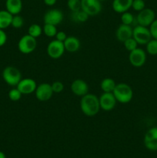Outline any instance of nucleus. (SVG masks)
Segmentation results:
<instances>
[{
	"label": "nucleus",
	"instance_id": "nucleus-20",
	"mask_svg": "<svg viewBox=\"0 0 157 158\" xmlns=\"http://www.w3.org/2000/svg\"><path fill=\"white\" fill-rule=\"evenodd\" d=\"M13 15L7 10H0V29H5L9 27L12 23Z\"/></svg>",
	"mask_w": 157,
	"mask_h": 158
},
{
	"label": "nucleus",
	"instance_id": "nucleus-12",
	"mask_svg": "<svg viewBox=\"0 0 157 158\" xmlns=\"http://www.w3.org/2000/svg\"><path fill=\"white\" fill-rule=\"evenodd\" d=\"M143 143L149 151H157V127H151L146 131Z\"/></svg>",
	"mask_w": 157,
	"mask_h": 158
},
{
	"label": "nucleus",
	"instance_id": "nucleus-36",
	"mask_svg": "<svg viewBox=\"0 0 157 158\" xmlns=\"http://www.w3.org/2000/svg\"><path fill=\"white\" fill-rule=\"evenodd\" d=\"M45 5L47 6H53L56 3L57 0H43Z\"/></svg>",
	"mask_w": 157,
	"mask_h": 158
},
{
	"label": "nucleus",
	"instance_id": "nucleus-4",
	"mask_svg": "<svg viewBox=\"0 0 157 158\" xmlns=\"http://www.w3.org/2000/svg\"><path fill=\"white\" fill-rule=\"evenodd\" d=\"M37 47L36 39L29 34L20 38L18 43V49L22 54H30L35 50Z\"/></svg>",
	"mask_w": 157,
	"mask_h": 158
},
{
	"label": "nucleus",
	"instance_id": "nucleus-10",
	"mask_svg": "<svg viewBox=\"0 0 157 158\" xmlns=\"http://www.w3.org/2000/svg\"><path fill=\"white\" fill-rule=\"evenodd\" d=\"M53 94L52 86L47 83H40L39 85H37L36 89L35 91L36 99L42 102L48 101L50 100Z\"/></svg>",
	"mask_w": 157,
	"mask_h": 158
},
{
	"label": "nucleus",
	"instance_id": "nucleus-35",
	"mask_svg": "<svg viewBox=\"0 0 157 158\" xmlns=\"http://www.w3.org/2000/svg\"><path fill=\"white\" fill-rule=\"evenodd\" d=\"M55 37V40H58V41L60 42H62L63 43V42L66 40V38H67V35H66V32H63V31H58Z\"/></svg>",
	"mask_w": 157,
	"mask_h": 158
},
{
	"label": "nucleus",
	"instance_id": "nucleus-5",
	"mask_svg": "<svg viewBox=\"0 0 157 158\" xmlns=\"http://www.w3.org/2000/svg\"><path fill=\"white\" fill-rule=\"evenodd\" d=\"M132 38L139 45H146L149 40H152L149 28L139 25H137L133 28Z\"/></svg>",
	"mask_w": 157,
	"mask_h": 158
},
{
	"label": "nucleus",
	"instance_id": "nucleus-34",
	"mask_svg": "<svg viewBox=\"0 0 157 158\" xmlns=\"http://www.w3.org/2000/svg\"><path fill=\"white\" fill-rule=\"evenodd\" d=\"M7 42V35L4 29H0V47L4 46Z\"/></svg>",
	"mask_w": 157,
	"mask_h": 158
},
{
	"label": "nucleus",
	"instance_id": "nucleus-14",
	"mask_svg": "<svg viewBox=\"0 0 157 158\" xmlns=\"http://www.w3.org/2000/svg\"><path fill=\"white\" fill-rule=\"evenodd\" d=\"M16 87L22 93V95H28V94L35 93L37 87V83L33 79L24 78L20 80Z\"/></svg>",
	"mask_w": 157,
	"mask_h": 158
},
{
	"label": "nucleus",
	"instance_id": "nucleus-15",
	"mask_svg": "<svg viewBox=\"0 0 157 158\" xmlns=\"http://www.w3.org/2000/svg\"><path fill=\"white\" fill-rule=\"evenodd\" d=\"M70 89L75 96L82 97L89 94V85L85 80L76 79L71 83Z\"/></svg>",
	"mask_w": 157,
	"mask_h": 158
},
{
	"label": "nucleus",
	"instance_id": "nucleus-17",
	"mask_svg": "<svg viewBox=\"0 0 157 158\" xmlns=\"http://www.w3.org/2000/svg\"><path fill=\"white\" fill-rule=\"evenodd\" d=\"M133 0H113L112 3V9L115 12L122 14L129 11L132 8Z\"/></svg>",
	"mask_w": 157,
	"mask_h": 158
},
{
	"label": "nucleus",
	"instance_id": "nucleus-33",
	"mask_svg": "<svg viewBox=\"0 0 157 158\" xmlns=\"http://www.w3.org/2000/svg\"><path fill=\"white\" fill-rule=\"evenodd\" d=\"M149 32H150L152 39L157 40V19H155L149 26Z\"/></svg>",
	"mask_w": 157,
	"mask_h": 158
},
{
	"label": "nucleus",
	"instance_id": "nucleus-7",
	"mask_svg": "<svg viewBox=\"0 0 157 158\" xmlns=\"http://www.w3.org/2000/svg\"><path fill=\"white\" fill-rule=\"evenodd\" d=\"M147 56L146 51L141 48H138L129 52V60L130 64L135 68L142 67L146 63Z\"/></svg>",
	"mask_w": 157,
	"mask_h": 158
},
{
	"label": "nucleus",
	"instance_id": "nucleus-27",
	"mask_svg": "<svg viewBox=\"0 0 157 158\" xmlns=\"http://www.w3.org/2000/svg\"><path fill=\"white\" fill-rule=\"evenodd\" d=\"M8 96H9V100H12V101L15 102V101H18V100L22 98V93L18 90V88L15 87V88H12V89H11L10 90H9Z\"/></svg>",
	"mask_w": 157,
	"mask_h": 158
},
{
	"label": "nucleus",
	"instance_id": "nucleus-9",
	"mask_svg": "<svg viewBox=\"0 0 157 158\" xmlns=\"http://www.w3.org/2000/svg\"><path fill=\"white\" fill-rule=\"evenodd\" d=\"M155 19V12L152 9H149V8H145L144 9L139 12L136 19H135L138 25L146 26V27H149Z\"/></svg>",
	"mask_w": 157,
	"mask_h": 158
},
{
	"label": "nucleus",
	"instance_id": "nucleus-29",
	"mask_svg": "<svg viewBox=\"0 0 157 158\" xmlns=\"http://www.w3.org/2000/svg\"><path fill=\"white\" fill-rule=\"evenodd\" d=\"M67 6L72 12H77L81 9V0H68Z\"/></svg>",
	"mask_w": 157,
	"mask_h": 158
},
{
	"label": "nucleus",
	"instance_id": "nucleus-8",
	"mask_svg": "<svg viewBox=\"0 0 157 158\" xmlns=\"http://www.w3.org/2000/svg\"><path fill=\"white\" fill-rule=\"evenodd\" d=\"M65 49L64 44L62 42H60L57 40H52L50 43L48 44L47 49H46V52H47L48 56L50 58L56 60V59H59L60 57L62 56L64 54Z\"/></svg>",
	"mask_w": 157,
	"mask_h": 158
},
{
	"label": "nucleus",
	"instance_id": "nucleus-21",
	"mask_svg": "<svg viewBox=\"0 0 157 158\" xmlns=\"http://www.w3.org/2000/svg\"><path fill=\"white\" fill-rule=\"evenodd\" d=\"M117 83L112 78H105L100 83V88L103 93H112Z\"/></svg>",
	"mask_w": 157,
	"mask_h": 158
},
{
	"label": "nucleus",
	"instance_id": "nucleus-2",
	"mask_svg": "<svg viewBox=\"0 0 157 158\" xmlns=\"http://www.w3.org/2000/svg\"><path fill=\"white\" fill-rule=\"evenodd\" d=\"M112 94L115 97L116 101L123 104L129 103L133 97V91L132 87L125 83H117Z\"/></svg>",
	"mask_w": 157,
	"mask_h": 158
},
{
	"label": "nucleus",
	"instance_id": "nucleus-23",
	"mask_svg": "<svg viewBox=\"0 0 157 158\" xmlns=\"http://www.w3.org/2000/svg\"><path fill=\"white\" fill-rule=\"evenodd\" d=\"M42 33V27L38 24H32L28 29V34L35 39L39 37Z\"/></svg>",
	"mask_w": 157,
	"mask_h": 158
},
{
	"label": "nucleus",
	"instance_id": "nucleus-37",
	"mask_svg": "<svg viewBox=\"0 0 157 158\" xmlns=\"http://www.w3.org/2000/svg\"><path fill=\"white\" fill-rule=\"evenodd\" d=\"M0 158H6V154H5L2 151H0Z\"/></svg>",
	"mask_w": 157,
	"mask_h": 158
},
{
	"label": "nucleus",
	"instance_id": "nucleus-6",
	"mask_svg": "<svg viewBox=\"0 0 157 158\" xmlns=\"http://www.w3.org/2000/svg\"><path fill=\"white\" fill-rule=\"evenodd\" d=\"M102 9V2L99 0H81V9L89 16L98 15Z\"/></svg>",
	"mask_w": 157,
	"mask_h": 158
},
{
	"label": "nucleus",
	"instance_id": "nucleus-1",
	"mask_svg": "<svg viewBox=\"0 0 157 158\" xmlns=\"http://www.w3.org/2000/svg\"><path fill=\"white\" fill-rule=\"evenodd\" d=\"M80 109L83 114L87 117H95L101 109L99 97L92 94H87L82 97L80 100Z\"/></svg>",
	"mask_w": 157,
	"mask_h": 158
},
{
	"label": "nucleus",
	"instance_id": "nucleus-32",
	"mask_svg": "<svg viewBox=\"0 0 157 158\" xmlns=\"http://www.w3.org/2000/svg\"><path fill=\"white\" fill-rule=\"evenodd\" d=\"M54 94H60L64 89V84L60 81H55L51 84Z\"/></svg>",
	"mask_w": 157,
	"mask_h": 158
},
{
	"label": "nucleus",
	"instance_id": "nucleus-24",
	"mask_svg": "<svg viewBox=\"0 0 157 158\" xmlns=\"http://www.w3.org/2000/svg\"><path fill=\"white\" fill-rule=\"evenodd\" d=\"M42 32L45 35L49 38H53L57 33L56 26L52 24H44L42 27Z\"/></svg>",
	"mask_w": 157,
	"mask_h": 158
},
{
	"label": "nucleus",
	"instance_id": "nucleus-38",
	"mask_svg": "<svg viewBox=\"0 0 157 158\" xmlns=\"http://www.w3.org/2000/svg\"><path fill=\"white\" fill-rule=\"evenodd\" d=\"M99 1H101V2H103V1H106V0H99Z\"/></svg>",
	"mask_w": 157,
	"mask_h": 158
},
{
	"label": "nucleus",
	"instance_id": "nucleus-19",
	"mask_svg": "<svg viewBox=\"0 0 157 158\" xmlns=\"http://www.w3.org/2000/svg\"><path fill=\"white\" fill-rule=\"evenodd\" d=\"M22 0H6V9L12 15H18L22 10Z\"/></svg>",
	"mask_w": 157,
	"mask_h": 158
},
{
	"label": "nucleus",
	"instance_id": "nucleus-18",
	"mask_svg": "<svg viewBox=\"0 0 157 158\" xmlns=\"http://www.w3.org/2000/svg\"><path fill=\"white\" fill-rule=\"evenodd\" d=\"M66 51L69 52H75L80 49L81 43L79 40L75 36H67L66 40L63 42Z\"/></svg>",
	"mask_w": 157,
	"mask_h": 158
},
{
	"label": "nucleus",
	"instance_id": "nucleus-25",
	"mask_svg": "<svg viewBox=\"0 0 157 158\" xmlns=\"http://www.w3.org/2000/svg\"><path fill=\"white\" fill-rule=\"evenodd\" d=\"M146 46V52L151 56L157 55V40L152 39L148 42Z\"/></svg>",
	"mask_w": 157,
	"mask_h": 158
},
{
	"label": "nucleus",
	"instance_id": "nucleus-22",
	"mask_svg": "<svg viewBox=\"0 0 157 158\" xmlns=\"http://www.w3.org/2000/svg\"><path fill=\"white\" fill-rule=\"evenodd\" d=\"M89 15L87 13L83 11L82 9L77 11V12H72L71 15V19L73 22L76 23H83L86 22L89 19Z\"/></svg>",
	"mask_w": 157,
	"mask_h": 158
},
{
	"label": "nucleus",
	"instance_id": "nucleus-30",
	"mask_svg": "<svg viewBox=\"0 0 157 158\" xmlns=\"http://www.w3.org/2000/svg\"><path fill=\"white\" fill-rule=\"evenodd\" d=\"M23 25H24V19L21 15H19V14L12 16V23H11V26L12 27L15 29H19V28L22 27Z\"/></svg>",
	"mask_w": 157,
	"mask_h": 158
},
{
	"label": "nucleus",
	"instance_id": "nucleus-11",
	"mask_svg": "<svg viewBox=\"0 0 157 158\" xmlns=\"http://www.w3.org/2000/svg\"><path fill=\"white\" fill-rule=\"evenodd\" d=\"M64 15L60 9H51L45 13L43 17L44 24H52L54 26H58L62 22Z\"/></svg>",
	"mask_w": 157,
	"mask_h": 158
},
{
	"label": "nucleus",
	"instance_id": "nucleus-16",
	"mask_svg": "<svg viewBox=\"0 0 157 158\" xmlns=\"http://www.w3.org/2000/svg\"><path fill=\"white\" fill-rule=\"evenodd\" d=\"M132 31L133 28L129 25H125L122 23L116 29L115 36L117 40L120 43H124L126 40L132 37Z\"/></svg>",
	"mask_w": 157,
	"mask_h": 158
},
{
	"label": "nucleus",
	"instance_id": "nucleus-26",
	"mask_svg": "<svg viewBox=\"0 0 157 158\" xmlns=\"http://www.w3.org/2000/svg\"><path fill=\"white\" fill-rule=\"evenodd\" d=\"M121 15V21L123 24L131 26L134 23V21H135V17H134V15L131 12H128V11L127 12H123Z\"/></svg>",
	"mask_w": 157,
	"mask_h": 158
},
{
	"label": "nucleus",
	"instance_id": "nucleus-3",
	"mask_svg": "<svg viewBox=\"0 0 157 158\" xmlns=\"http://www.w3.org/2000/svg\"><path fill=\"white\" fill-rule=\"evenodd\" d=\"M2 78L10 86H16L22 80V73L18 69L12 66H8L3 69Z\"/></svg>",
	"mask_w": 157,
	"mask_h": 158
},
{
	"label": "nucleus",
	"instance_id": "nucleus-31",
	"mask_svg": "<svg viewBox=\"0 0 157 158\" xmlns=\"http://www.w3.org/2000/svg\"><path fill=\"white\" fill-rule=\"evenodd\" d=\"M132 8L136 12H140L146 8V3L144 0H133Z\"/></svg>",
	"mask_w": 157,
	"mask_h": 158
},
{
	"label": "nucleus",
	"instance_id": "nucleus-13",
	"mask_svg": "<svg viewBox=\"0 0 157 158\" xmlns=\"http://www.w3.org/2000/svg\"><path fill=\"white\" fill-rule=\"evenodd\" d=\"M100 108L104 111L109 112L112 110L116 105V100L112 93H103L99 97Z\"/></svg>",
	"mask_w": 157,
	"mask_h": 158
},
{
	"label": "nucleus",
	"instance_id": "nucleus-28",
	"mask_svg": "<svg viewBox=\"0 0 157 158\" xmlns=\"http://www.w3.org/2000/svg\"><path fill=\"white\" fill-rule=\"evenodd\" d=\"M123 45H124V47L126 50L129 51V52H131V51L136 49V48L138 47L139 44L132 37H131V38L126 40V41L123 43Z\"/></svg>",
	"mask_w": 157,
	"mask_h": 158
}]
</instances>
